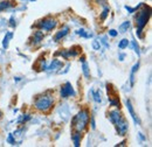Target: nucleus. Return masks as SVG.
<instances>
[{
    "instance_id": "nucleus-22",
    "label": "nucleus",
    "mask_w": 152,
    "mask_h": 147,
    "mask_svg": "<svg viewBox=\"0 0 152 147\" xmlns=\"http://www.w3.org/2000/svg\"><path fill=\"white\" fill-rule=\"evenodd\" d=\"M129 44H130V41H129L128 39H123V40L119 41V43H118V48L123 50V49H126V48L129 47Z\"/></svg>"
},
{
    "instance_id": "nucleus-37",
    "label": "nucleus",
    "mask_w": 152,
    "mask_h": 147,
    "mask_svg": "<svg viewBox=\"0 0 152 147\" xmlns=\"http://www.w3.org/2000/svg\"><path fill=\"white\" fill-rule=\"evenodd\" d=\"M20 79H21L20 77H15V78H14V81H15V82H19Z\"/></svg>"
},
{
    "instance_id": "nucleus-30",
    "label": "nucleus",
    "mask_w": 152,
    "mask_h": 147,
    "mask_svg": "<svg viewBox=\"0 0 152 147\" xmlns=\"http://www.w3.org/2000/svg\"><path fill=\"white\" fill-rule=\"evenodd\" d=\"M109 35L113 37H116L117 35H118V32L115 31V29H110V31H109Z\"/></svg>"
},
{
    "instance_id": "nucleus-2",
    "label": "nucleus",
    "mask_w": 152,
    "mask_h": 147,
    "mask_svg": "<svg viewBox=\"0 0 152 147\" xmlns=\"http://www.w3.org/2000/svg\"><path fill=\"white\" fill-rule=\"evenodd\" d=\"M151 17V8L150 6H146L145 4L139 8L137 9V14H136V28H137V36L138 37H143V33H144V28L146 27L149 20Z\"/></svg>"
},
{
    "instance_id": "nucleus-31",
    "label": "nucleus",
    "mask_w": 152,
    "mask_h": 147,
    "mask_svg": "<svg viewBox=\"0 0 152 147\" xmlns=\"http://www.w3.org/2000/svg\"><path fill=\"white\" fill-rule=\"evenodd\" d=\"M102 43L105 46V48H109V43L107 41V37H102Z\"/></svg>"
},
{
    "instance_id": "nucleus-20",
    "label": "nucleus",
    "mask_w": 152,
    "mask_h": 147,
    "mask_svg": "<svg viewBox=\"0 0 152 147\" xmlns=\"http://www.w3.org/2000/svg\"><path fill=\"white\" fill-rule=\"evenodd\" d=\"M109 13H110V7H109L108 5H105V6L103 7V11H102V13H101V20H102V21H104L105 19L108 18Z\"/></svg>"
},
{
    "instance_id": "nucleus-39",
    "label": "nucleus",
    "mask_w": 152,
    "mask_h": 147,
    "mask_svg": "<svg viewBox=\"0 0 152 147\" xmlns=\"http://www.w3.org/2000/svg\"><path fill=\"white\" fill-rule=\"evenodd\" d=\"M31 1H35V0H31Z\"/></svg>"
},
{
    "instance_id": "nucleus-21",
    "label": "nucleus",
    "mask_w": 152,
    "mask_h": 147,
    "mask_svg": "<svg viewBox=\"0 0 152 147\" xmlns=\"http://www.w3.org/2000/svg\"><path fill=\"white\" fill-rule=\"evenodd\" d=\"M31 116L28 114V113H26V114H22V116H20L19 117V119L17 120V123L18 124H25V123H27L28 120H31Z\"/></svg>"
},
{
    "instance_id": "nucleus-11",
    "label": "nucleus",
    "mask_w": 152,
    "mask_h": 147,
    "mask_svg": "<svg viewBox=\"0 0 152 147\" xmlns=\"http://www.w3.org/2000/svg\"><path fill=\"white\" fill-rule=\"evenodd\" d=\"M126 108H128V111H129V113H130V116H131V118H132L133 123H134L136 125H140V119H139V117L137 116V113L133 110L132 103H131L130 99L126 100Z\"/></svg>"
},
{
    "instance_id": "nucleus-29",
    "label": "nucleus",
    "mask_w": 152,
    "mask_h": 147,
    "mask_svg": "<svg viewBox=\"0 0 152 147\" xmlns=\"http://www.w3.org/2000/svg\"><path fill=\"white\" fill-rule=\"evenodd\" d=\"M125 9H126L129 13H134V12L137 11V9H136V7H130V6H128V5L125 6Z\"/></svg>"
},
{
    "instance_id": "nucleus-10",
    "label": "nucleus",
    "mask_w": 152,
    "mask_h": 147,
    "mask_svg": "<svg viewBox=\"0 0 152 147\" xmlns=\"http://www.w3.org/2000/svg\"><path fill=\"white\" fill-rule=\"evenodd\" d=\"M69 31H70V28H69V26H62L58 31L56 32V34L54 35V41L55 42H60V41H62L64 37L67 36L68 34H69Z\"/></svg>"
},
{
    "instance_id": "nucleus-13",
    "label": "nucleus",
    "mask_w": 152,
    "mask_h": 147,
    "mask_svg": "<svg viewBox=\"0 0 152 147\" xmlns=\"http://www.w3.org/2000/svg\"><path fill=\"white\" fill-rule=\"evenodd\" d=\"M33 68H34L37 71H46V69H47L46 58H45V57H39L38 60H37L35 65H33Z\"/></svg>"
},
{
    "instance_id": "nucleus-9",
    "label": "nucleus",
    "mask_w": 152,
    "mask_h": 147,
    "mask_svg": "<svg viewBox=\"0 0 152 147\" xmlns=\"http://www.w3.org/2000/svg\"><path fill=\"white\" fill-rule=\"evenodd\" d=\"M115 129H116V132H117V134L118 135H121V137H124L126 133H128V130H129V123H128V120L124 118V119H122L119 123H117L116 125H114Z\"/></svg>"
},
{
    "instance_id": "nucleus-15",
    "label": "nucleus",
    "mask_w": 152,
    "mask_h": 147,
    "mask_svg": "<svg viewBox=\"0 0 152 147\" xmlns=\"http://www.w3.org/2000/svg\"><path fill=\"white\" fill-rule=\"evenodd\" d=\"M13 6H15V2H14V1H11V0H2V1H0V12L6 11V9H10V8H12Z\"/></svg>"
},
{
    "instance_id": "nucleus-3",
    "label": "nucleus",
    "mask_w": 152,
    "mask_h": 147,
    "mask_svg": "<svg viewBox=\"0 0 152 147\" xmlns=\"http://www.w3.org/2000/svg\"><path fill=\"white\" fill-rule=\"evenodd\" d=\"M89 120H90L89 110H88V109H82V110H80L75 116L73 117V119H72L73 130L83 133V132L87 130V127H88Z\"/></svg>"
},
{
    "instance_id": "nucleus-19",
    "label": "nucleus",
    "mask_w": 152,
    "mask_h": 147,
    "mask_svg": "<svg viewBox=\"0 0 152 147\" xmlns=\"http://www.w3.org/2000/svg\"><path fill=\"white\" fill-rule=\"evenodd\" d=\"M76 34H77V35H80L81 37H84V39H90V37L93 36V34H91V33H89V32H87L84 28L77 29V31H76Z\"/></svg>"
},
{
    "instance_id": "nucleus-33",
    "label": "nucleus",
    "mask_w": 152,
    "mask_h": 147,
    "mask_svg": "<svg viewBox=\"0 0 152 147\" xmlns=\"http://www.w3.org/2000/svg\"><path fill=\"white\" fill-rule=\"evenodd\" d=\"M10 21H11V26H12V27H15V26H17V22H14V18H11Z\"/></svg>"
},
{
    "instance_id": "nucleus-38",
    "label": "nucleus",
    "mask_w": 152,
    "mask_h": 147,
    "mask_svg": "<svg viewBox=\"0 0 152 147\" xmlns=\"http://www.w3.org/2000/svg\"><path fill=\"white\" fill-rule=\"evenodd\" d=\"M1 118H2V112L0 111V119H1Z\"/></svg>"
},
{
    "instance_id": "nucleus-34",
    "label": "nucleus",
    "mask_w": 152,
    "mask_h": 147,
    "mask_svg": "<svg viewBox=\"0 0 152 147\" xmlns=\"http://www.w3.org/2000/svg\"><path fill=\"white\" fill-rule=\"evenodd\" d=\"M118 58H119V61H124V58H125V54H119Z\"/></svg>"
},
{
    "instance_id": "nucleus-18",
    "label": "nucleus",
    "mask_w": 152,
    "mask_h": 147,
    "mask_svg": "<svg viewBox=\"0 0 152 147\" xmlns=\"http://www.w3.org/2000/svg\"><path fill=\"white\" fill-rule=\"evenodd\" d=\"M130 28H131V22H130V21H124V22L118 27V31H119V33L124 34V33H126Z\"/></svg>"
},
{
    "instance_id": "nucleus-1",
    "label": "nucleus",
    "mask_w": 152,
    "mask_h": 147,
    "mask_svg": "<svg viewBox=\"0 0 152 147\" xmlns=\"http://www.w3.org/2000/svg\"><path fill=\"white\" fill-rule=\"evenodd\" d=\"M54 106V96L52 91H45L34 99V109L41 113H48Z\"/></svg>"
},
{
    "instance_id": "nucleus-32",
    "label": "nucleus",
    "mask_w": 152,
    "mask_h": 147,
    "mask_svg": "<svg viewBox=\"0 0 152 147\" xmlns=\"http://www.w3.org/2000/svg\"><path fill=\"white\" fill-rule=\"evenodd\" d=\"M90 119H91V129H95L96 124H95V119H94V117H91Z\"/></svg>"
},
{
    "instance_id": "nucleus-17",
    "label": "nucleus",
    "mask_w": 152,
    "mask_h": 147,
    "mask_svg": "<svg viewBox=\"0 0 152 147\" xmlns=\"http://www.w3.org/2000/svg\"><path fill=\"white\" fill-rule=\"evenodd\" d=\"M12 37H13V33H12V32H7V33H6V35H5L4 40H2V47H4L5 49L8 48V46H10V41L12 40Z\"/></svg>"
},
{
    "instance_id": "nucleus-14",
    "label": "nucleus",
    "mask_w": 152,
    "mask_h": 147,
    "mask_svg": "<svg viewBox=\"0 0 152 147\" xmlns=\"http://www.w3.org/2000/svg\"><path fill=\"white\" fill-rule=\"evenodd\" d=\"M81 139H82V132H78V131H74L72 133V140L74 143V146L78 147L81 145Z\"/></svg>"
},
{
    "instance_id": "nucleus-8",
    "label": "nucleus",
    "mask_w": 152,
    "mask_h": 147,
    "mask_svg": "<svg viewBox=\"0 0 152 147\" xmlns=\"http://www.w3.org/2000/svg\"><path fill=\"white\" fill-rule=\"evenodd\" d=\"M43 39H45V33L41 32V31H39V29H37V31L32 34V36L29 37V44H31L32 47H38V46L41 44V42L43 41Z\"/></svg>"
},
{
    "instance_id": "nucleus-7",
    "label": "nucleus",
    "mask_w": 152,
    "mask_h": 147,
    "mask_svg": "<svg viewBox=\"0 0 152 147\" xmlns=\"http://www.w3.org/2000/svg\"><path fill=\"white\" fill-rule=\"evenodd\" d=\"M108 119L110 120V123L113 124V125H116L117 123H119L122 119H124V116H123V113L121 112L119 109H115V110H110L108 112Z\"/></svg>"
},
{
    "instance_id": "nucleus-24",
    "label": "nucleus",
    "mask_w": 152,
    "mask_h": 147,
    "mask_svg": "<svg viewBox=\"0 0 152 147\" xmlns=\"http://www.w3.org/2000/svg\"><path fill=\"white\" fill-rule=\"evenodd\" d=\"M131 44H132V48L133 50H134V53L137 54V55L139 56L140 55V50H139V46H138V43H137V41L133 39V40H131Z\"/></svg>"
},
{
    "instance_id": "nucleus-12",
    "label": "nucleus",
    "mask_w": 152,
    "mask_h": 147,
    "mask_svg": "<svg viewBox=\"0 0 152 147\" xmlns=\"http://www.w3.org/2000/svg\"><path fill=\"white\" fill-rule=\"evenodd\" d=\"M63 67V63H62V61H60V60H57V58H54L53 61H52V63L47 67V71L48 73H52V71H60V69Z\"/></svg>"
},
{
    "instance_id": "nucleus-16",
    "label": "nucleus",
    "mask_w": 152,
    "mask_h": 147,
    "mask_svg": "<svg viewBox=\"0 0 152 147\" xmlns=\"http://www.w3.org/2000/svg\"><path fill=\"white\" fill-rule=\"evenodd\" d=\"M82 73H83L84 77H86L87 79H89V78L91 77V75H90V69H89V65H88V63H87L86 61H82Z\"/></svg>"
},
{
    "instance_id": "nucleus-36",
    "label": "nucleus",
    "mask_w": 152,
    "mask_h": 147,
    "mask_svg": "<svg viewBox=\"0 0 152 147\" xmlns=\"http://www.w3.org/2000/svg\"><path fill=\"white\" fill-rule=\"evenodd\" d=\"M125 144H126V141H122L121 144H118L117 146H125Z\"/></svg>"
},
{
    "instance_id": "nucleus-23",
    "label": "nucleus",
    "mask_w": 152,
    "mask_h": 147,
    "mask_svg": "<svg viewBox=\"0 0 152 147\" xmlns=\"http://www.w3.org/2000/svg\"><path fill=\"white\" fill-rule=\"evenodd\" d=\"M93 98L96 103H102V93L99 90H96V91H93Z\"/></svg>"
},
{
    "instance_id": "nucleus-35",
    "label": "nucleus",
    "mask_w": 152,
    "mask_h": 147,
    "mask_svg": "<svg viewBox=\"0 0 152 147\" xmlns=\"http://www.w3.org/2000/svg\"><path fill=\"white\" fill-rule=\"evenodd\" d=\"M139 138H140L142 140H146V138H145V137L143 135V133H139Z\"/></svg>"
},
{
    "instance_id": "nucleus-5",
    "label": "nucleus",
    "mask_w": 152,
    "mask_h": 147,
    "mask_svg": "<svg viewBox=\"0 0 152 147\" xmlns=\"http://www.w3.org/2000/svg\"><path fill=\"white\" fill-rule=\"evenodd\" d=\"M82 53V48L80 46H74L69 49H60L55 53V56H61L64 60H69L72 57H76Z\"/></svg>"
},
{
    "instance_id": "nucleus-4",
    "label": "nucleus",
    "mask_w": 152,
    "mask_h": 147,
    "mask_svg": "<svg viewBox=\"0 0 152 147\" xmlns=\"http://www.w3.org/2000/svg\"><path fill=\"white\" fill-rule=\"evenodd\" d=\"M57 25H58L57 19L53 18V17H46V18L39 20L35 23V26H33V27H35L37 29L43 32V33H49L56 28Z\"/></svg>"
},
{
    "instance_id": "nucleus-6",
    "label": "nucleus",
    "mask_w": 152,
    "mask_h": 147,
    "mask_svg": "<svg viewBox=\"0 0 152 147\" xmlns=\"http://www.w3.org/2000/svg\"><path fill=\"white\" fill-rule=\"evenodd\" d=\"M75 96L76 92L70 82H66L63 85H61V88H60V97L62 99H67L69 97H75Z\"/></svg>"
},
{
    "instance_id": "nucleus-26",
    "label": "nucleus",
    "mask_w": 152,
    "mask_h": 147,
    "mask_svg": "<svg viewBox=\"0 0 152 147\" xmlns=\"http://www.w3.org/2000/svg\"><path fill=\"white\" fill-rule=\"evenodd\" d=\"M93 48H94V50H99V48H101V43H99V41H93Z\"/></svg>"
},
{
    "instance_id": "nucleus-28",
    "label": "nucleus",
    "mask_w": 152,
    "mask_h": 147,
    "mask_svg": "<svg viewBox=\"0 0 152 147\" xmlns=\"http://www.w3.org/2000/svg\"><path fill=\"white\" fill-rule=\"evenodd\" d=\"M138 69H139V62H137L132 67V70H131V74H136L138 71Z\"/></svg>"
},
{
    "instance_id": "nucleus-25",
    "label": "nucleus",
    "mask_w": 152,
    "mask_h": 147,
    "mask_svg": "<svg viewBox=\"0 0 152 147\" xmlns=\"http://www.w3.org/2000/svg\"><path fill=\"white\" fill-rule=\"evenodd\" d=\"M7 143L11 144V145H18L17 140H15V137L13 135V133H10L8 137H7Z\"/></svg>"
},
{
    "instance_id": "nucleus-27",
    "label": "nucleus",
    "mask_w": 152,
    "mask_h": 147,
    "mask_svg": "<svg viewBox=\"0 0 152 147\" xmlns=\"http://www.w3.org/2000/svg\"><path fill=\"white\" fill-rule=\"evenodd\" d=\"M96 4H98V5H101L102 7H104L105 5H108V0H95Z\"/></svg>"
}]
</instances>
